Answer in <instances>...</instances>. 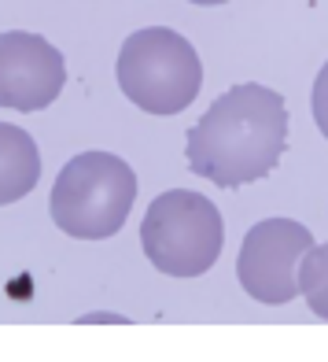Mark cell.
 <instances>
[{
    "label": "cell",
    "mask_w": 328,
    "mask_h": 362,
    "mask_svg": "<svg viewBox=\"0 0 328 362\" xmlns=\"http://www.w3.org/2000/svg\"><path fill=\"white\" fill-rule=\"evenodd\" d=\"M288 148V104L284 96L240 81L225 89L214 104L203 111V119L188 129L185 163L192 174L218 189H240L262 181L277 170Z\"/></svg>",
    "instance_id": "1"
},
{
    "label": "cell",
    "mask_w": 328,
    "mask_h": 362,
    "mask_svg": "<svg viewBox=\"0 0 328 362\" xmlns=\"http://www.w3.org/2000/svg\"><path fill=\"white\" fill-rule=\"evenodd\" d=\"M137 200V174L114 152H81L52 181L48 211L74 240H107L126 226Z\"/></svg>",
    "instance_id": "2"
},
{
    "label": "cell",
    "mask_w": 328,
    "mask_h": 362,
    "mask_svg": "<svg viewBox=\"0 0 328 362\" xmlns=\"http://www.w3.org/2000/svg\"><path fill=\"white\" fill-rule=\"evenodd\" d=\"M140 248L162 277L192 281L214 270L225 248V222L218 204L192 189H166L140 218Z\"/></svg>",
    "instance_id": "3"
},
{
    "label": "cell",
    "mask_w": 328,
    "mask_h": 362,
    "mask_svg": "<svg viewBox=\"0 0 328 362\" xmlns=\"http://www.w3.org/2000/svg\"><path fill=\"white\" fill-rule=\"evenodd\" d=\"M119 89L147 115H181L203 89L200 52L170 26H144L119 48Z\"/></svg>",
    "instance_id": "4"
},
{
    "label": "cell",
    "mask_w": 328,
    "mask_h": 362,
    "mask_svg": "<svg viewBox=\"0 0 328 362\" xmlns=\"http://www.w3.org/2000/svg\"><path fill=\"white\" fill-rule=\"evenodd\" d=\"M317 248L310 226L295 218H262L240 240L236 277L251 300L266 307H284L299 296V267Z\"/></svg>",
    "instance_id": "5"
},
{
    "label": "cell",
    "mask_w": 328,
    "mask_h": 362,
    "mask_svg": "<svg viewBox=\"0 0 328 362\" xmlns=\"http://www.w3.org/2000/svg\"><path fill=\"white\" fill-rule=\"evenodd\" d=\"M67 86V59L63 52L30 30L0 34V107L34 115L56 104Z\"/></svg>",
    "instance_id": "6"
},
{
    "label": "cell",
    "mask_w": 328,
    "mask_h": 362,
    "mask_svg": "<svg viewBox=\"0 0 328 362\" xmlns=\"http://www.w3.org/2000/svg\"><path fill=\"white\" fill-rule=\"evenodd\" d=\"M41 181V148L23 126L0 122V207L26 200Z\"/></svg>",
    "instance_id": "7"
},
{
    "label": "cell",
    "mask_w": 328,
    "mask_h": 362,
    "mask_svg": "<svg viewBox=\"0 0 328 362\" xmlns=\"http://www.w3.org/2000/svg\"><path fill=\"white\" fill-rule=\"evenodd\" d=\"M299 296L321 322H328V240L310 248L299 267Z\"/></svg>",
    "instance_id": "8"
},
{
    "label": "cell",
    "mask_w": 328,
    "mask_h": 362,
    "mask_svg": "<svg viewBox=\"0 0 328 362\" xmlns=\"http://www.w3.org/2000/svg\"><path fill=\"white\" fill-rule=\"evenodd\" d=\"M310 107H314V122L321 129V137L328 141V63L314 78V93H310Z\"/></svg>",
    "instance_id": "9"
},
{
    "label": "cell",
    "mask_w": 328,
    "mask_h": 362,
    "mask_svg": "<svg viewBox=\"0 0 328 362\" xmlns=\"http://www.w3.org/2000/svg\"><path fill=\"white\" fill-rule=\"evenodd\" d=\"M188 4H200V8H214V4H225V0H188Z\"/></svg>",
    "instance_id": "10"
}]
</instances>
